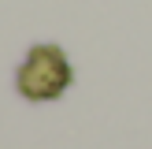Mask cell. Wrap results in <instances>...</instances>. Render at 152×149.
Instances as JSON below:
<instances>
[{"instance_id":"1","label":"cell","mask_w":152,"mask_h":149,"mask_svg":"<svg viewBox=\"0 0 152 149\" xmlns=\"http://www.w3.org/2000/svg\"><path fill=\"white\" fill-rule=\"evenodd\" d=\"M15 86L30 101H52L71 86V63H67L59 45H34L22 60Z\"/></svg>"}]
</instances>
